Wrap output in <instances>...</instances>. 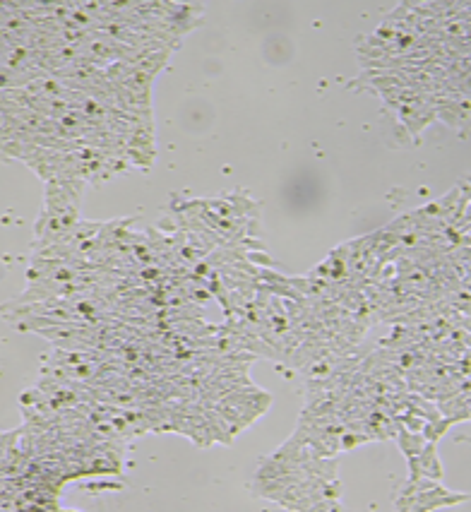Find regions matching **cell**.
I'll return each instance as SVG.
<instances>
[{
    "instance_id": "obj_1",
    "label": "cell",
    "mask_w": 471,
    "mask_h": 512,
    "mask_svg": "<svg viewBox=\"0 0 471 512\" xmlns=\"http://www.w3.org/2000/svg\"><path fill=\"white\" fill-rule=\"evenodd\" d=\"M253 491L294 512H339L337 460L291 436L260 462Z\"/></svg>"
},
{
    "instance_id": "obj_2",
    "label": "cell",
    "mask_w": 471,
    "mask_h": 512,
    "mask_svg": "<svg viewBox=\"0 0 471 512\" xmlns=\"http://www.w3.org/2000/svg\"><path fill=\"white\" fill-rule=\"evenodd\" d=\"M80 181H49L37 224V255L61 246L80 224Z\"/></svg>"
},
{
    "instance_id": "obj_3",
    "label": "cell",
    "mask_w": 471,
    "mask_h": 512,
    "mask_svg": "<svg viewBox=\"0 0 471 512\" xmlns=\"http://www.w3.org/2000/svg\"><path fill=\"white\" fill-rule=\"evenodd\" d=\"M469 496H459V493L445 491L438 481L433 479H409L399 491L395 508L397 512H431L435 508H445V505H455L467 500Z\"/></svg>"
}]
</instances>
